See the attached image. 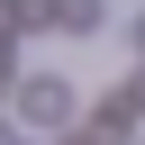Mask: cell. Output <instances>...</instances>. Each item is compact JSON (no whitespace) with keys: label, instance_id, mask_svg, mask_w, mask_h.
<instances>
[{"label":"cell","instance_id":"cell-1","mask_svg":"<svg viewBox=\"0 0 145 145\" xmlns=\"http://www.w3.org/2000/svg\"><path fill=\"white\" fill-rule=\"evenodd\" d=\"M18 109H27L36 127H45V118L63 127V118H72V82H63V72H27V91H18Z\"/></svg>","mask_w":145,"mask_h":145},{"label":"cell","instance_id":"cell-2","mask_svg":"<svg viewBox=\"0 0 145 145\" xmlns=\"http://www.w3.org/2000/svg\"><path fill=\"white\" fill-rule=\"evenodd\" d=\"M0 145H18V136H9V127H0Z\"/></svg>","mask_w":145,"mask_h":145}]
</instances>
